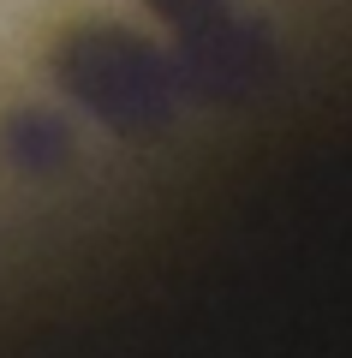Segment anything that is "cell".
Here are the masks:
<instances>
[{"label":"cell","instance_id":"cell-1","mask_svg":"<svg viewBox=\"0 0 352 358\" xmlns=\"http://www.w3.org/2000/svg\"><path fill=\"white\" fill-rule=\"evenodd\" d=\"M54 78L84 114H96L113 138H150L174 120L179 78L155 42L126 24H84L54 48Z\"/></svg>","mask_w":352,"mask_h":358},{"label":"cell","instance_id":"cell-2","mask_svg":"<svg viewBox=\"0 0 352 358\" xmlns=\"http://www.w3.org/2000/svg\"><path fill=\"white\" fill-rule=\"evenodd\" d=\"M174 78L179 96H203V102H227V96H251L275 66V42L263 36V24H245L221 6V13L197 18L179 30L174 42Z\"/></svg>","mask_w":352,"mask_h":358},{"label":"cell","instance_id":"cell-3","mask_svg":"<svg viewBox=\"0 0 352 358\" xmlns=\"http://www.w3.org/2000/svg\"><path fill=\"white\" fill-rule=\"evenodd\" d=\"M162 24H174V30H185V24H197V18H209V13H221L227 0H143Z\"/></svg>","mask_w":352,"mask_h":358}]
</instances>
